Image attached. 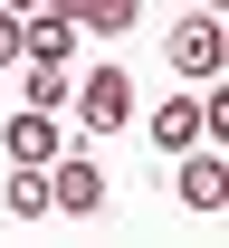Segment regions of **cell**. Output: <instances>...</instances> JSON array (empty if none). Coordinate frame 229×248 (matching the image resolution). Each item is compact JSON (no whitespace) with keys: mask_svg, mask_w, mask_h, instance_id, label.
<instances>
[{"mask_svg":"<svg viewBox=\"0 0 229 248\" xmlns=\"http://www.w3.org/2000/svg\"><path fill=\"white\" fill-rule=\"evenodd\" d=\"M67 105H76L86 134L105 143V134H124V124H134V77H124L115 58H105V67H76V95H67Z\"/></svg>","mask_w":229,"mask_h":248,"instance_id":"1","label":"cell"},{"mask_svg":"<svg viewBox=\"0 0 229 248\" xmlns=\"http://www.w3.org/2000/svg\"><path fill=\"white\" fill-rule=\"evenodd\" d=\"M105 210V162L96 153H58L48 162V219H96Z\"/></svg>","mask_w":229,"mask_h":248,"instance_id":"2","label":"cell"},{"mask_svg":"<svg viewBox=\"0 0 229 248\" xmlns=\"http://www.w3.org/2000/svg\"><path fill=\"white\" fill-rule=\"evenodd\" d=\"M172 67L182 77H220V58H229V29H220V10H191V19H172Z\"/></svg>","mask_w":229,"mask_h":248,"instance_id":"3","label":"cell"},{"mask_svg":"<svg viewBox=\"0 0 229 248\" xmlns=\"http://www.w3.org/2000/svg\"><path fill=\"white\" fill-rule=\"evenodd\" d=\"M172 191H182V210L210 219V210L229 201V162H220V153H182V162H172Z\"/></svg>","mask_w":229,"mask_h":248,"instance_id":"4","label":"cell"},{"mask_svg":"<svg viewBox=\"0 0 229 248\" xmlns=\"http://www.w3.org/2000/svg\"><path fill=\"white\" fill-rule=\"evenodd\" d=\"M0 153H10V172H48V162H58L67 143H58V124H48V115H10Z\"/></svg>","mask_w":229,"mask_h":248,"instance_id":"5","label":"cell"},{"mask_svg":"<svg viewBox=\"0 0 229 248\" xmlns=\"http://www.w3.org/2000/svg\"><path fill=\"white\" fill-rule=\"evenodd\" d=\"M143 134H153L172 162H182V153H200V95H163V105L143 115Z\"/></svg>","mask_w":229,"mask_h":248,"instance_id":"6","label":"cell"},{"mask_svg":"<svg viewBox=\"0 0 229 248\" xmlns=\"http://www.w3.org/2000/svg\"><path fill=\"white\" fill-rule=\"evenodd\" d=\"M67 95H76V67H19V115H48V124H58Z\"/></svg>","mask_w":229,"mask_h":248,"instance_id":"7","label":"cell"},{"mask_svg":"<svg viewBox=\"0 0 229 248\" xmlns=\"http://www.w3.org/2000/svg\"><path fill=\"white\" fill-rule=\"evenodd\" d=\"M67 29H76V38H124V29H134V0H76Z\"/></svg>","mask_w":229,"mask_h":248,"instance_id":"8","label":"cell"},{"mask_svg":"<svg viewBox=\"0 0 229 248\" xmlns=\"http://www.w3.org/2000/svg\"><path fill=\"white\" fill-rule=\"evenodd\" d=\"M0 210L10 219H48V172H0Z\"/></svg>","mask_w":229,"mask_h":248,"instance_id":"9","label":"cell"},{"mask_svg":"<svg viewBox=\"0 0 229 248\" xmlns=\"http://www.w3.org/2000/svg\"><path fill=\"white\" fill-rule=\"evenodd\" d=\"M0 67H19V10H0Z\"/></svg>","mask_w":229,"mask_h":248,"instance_id":"10","label":"cell"}]
</instances>
